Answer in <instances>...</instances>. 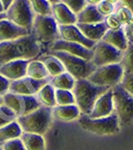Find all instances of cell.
<instances>
[{
    "label": "cell",
    "instance_id": "obj_1",
    "mask_svg": "<svg viewBox=\"0 0 133 150\" xmlns=\"http://www.w3.org/2000/svg\"><path fill=\"white\" fill-rule=\"evenodd\" d=\"M44 54L43 47L32 34L0 43V66L13 60H32Z\"/></svg>",
    "mask_w": 133,
    "mask_h": 150
},
{
    "label": "cell",
    "instance_id": "obj_2",
    "mask_svg": "<svg viewBox=\"0 0 133 150\" xmlns=\"http://www.w3.org/2000/svg\"><path fill=\"white\" fill-rule=\"evenodd\" d=\"M109 90V88L94 85L87 79L76 80L72 89L74 103L80 111L81 115H89L95 101Z\"/></svg>",
    "mask_w": 133,
    "mask_h": 150
},
{
    "label": "cell",
    "instance_id": "obj_3",
    "mask_svg": "<svg viewBox=\"0 0 133 150\" xmlns=\"http://www.w3.org/2000/svg\"><path fill=\"white\" fill-rule=\"evenodd\" d=\"M51 109L52 108L41 106L37 110L27 115L19 116L16 119V122L22 132L34 133L43 136L53 121Z\"/></svg>",
    "mask_w": 133,
    "mask_h": 150
},
{
    "label": "cell",
    "instance_id": "obj_4",
    "mask_svg": "<svg viewBox=\"0 0 133 150\" xmlns=\"http://www.w3.org/2000/svg\"><path fill=\"white\" fill-rule=\"evenodd\" d=\"M48 54L56 57L62 63L65 72L69 73L75 80L87 79L96 67L89 61L81 59L79 57L70 55L62 51H47Z\"/></svg>",
    "mask_w": 133,
    "mask_h": 150
},
{
    "label": "cell",
    "instance_id": "obj_5",
    "mask_svg": "<svg viewBox=\"0 0 133 150\" xmlns=\"http://www.w3.org/2000/svg\"><path fill=\"white\" fill-rule=\"evenodd\" d=\"M111 90L114 113L117 116L120 128L130 127L133 122V94L128 93L120 85Z\"/></svg>",
    "mask_w": 133,
    "mask_h": 150
},
{
    "label": "cell",
    "instance_id": "obj_6",
    "mask_svg": "<svg viewBox=\"0 0 133 150\" xmlns=\"http://www.w3.org/2000/svg\"><path fill=\"white\" fill-rule=\"evenodd\" d=\"M78 123L83 130L100 136L118 134L121 129L115 113L102 118H90L81 115L78 118Z\"/></svg>",
    "mask_w": 133,
    "mask_h": 150
},
{
    "label": "cell",
    "instance_id": "obj_7",
    "mask_svg": "<svg viewBox=\"0 0 133 150\" xmlns=\"http://www.w3.org/2000/svg\"><path fill=\"white\" fill-rule=\"evenodd\" d=\"M31 34L41 46H46V50L53 42L60 39L58 25L52 16H35Z\"/></svg>",
    "mask_w": 133,
    "mask_h": 150
},
{
    "label": "cell",
    "instance_id": "obj_8",
    "mask_svg": "<svg viewBox=\"0 0 133 150\" xmlns=\"http://www.w3.org/2000/svg\"><path fill=\"white\" fill-rule=\"evenodd\" d=\"M124 74L121 64H109L96 67L92 74L87 78L94 85L112 89L119 85Z\"/></svg>",
    "mask_w": 133,
    "mask_h": 150
},
{
    "label": "cell",
    "instance_id": "obj_9",
    "mask_svg": "<svg viewBox=\"0 0 133 150\" xmlns=\"http://www.w3.org/2000/svg\"><path fill=\"white\" fill-rule=\"evenodd\" d=\"M6 19L9 20L18 27H21L27 30L31 34L33 20L35 14L33 13L28 0H14L11 6L5 12Z\"/></svg>",
    "mask_w": 133,
    "mask_h": 150
},
{
    "label": "cell",
    "instance_id": "obj_10",
    "mask_svg": "<svg viewBox=\"0 0 133 150\" xmlns=\"http://www.w3.org/2000/svg\"><path fill=\"white\" fill-rule=\"evenodd\" d=\"M92 51L93 57L91 63L95 67L120 63L125 53L119 51L116 48L101 40L95 43Z\"/></svg>",
    "mask_w": 133,
    "mask_h": 150
},
{
    "label": "cell",
    "instance_id": "obj_11",
    "mask_svg": "<svg viewBox=\"0 0 133 150\" xmlns=\"http://www.w3.org/2000/svg\"><path fill=\"white\" fill-rule=\"evenodd\" d=\"M49 81L50 78L36 80V79H32L25 76L23 78L17 79V80L10 81L8 92L18 94L21 96L35 95L43 86L49 83Z\"/></svg>",
    "mask_w": 133,
    "mask_h": 150
},
{
    "label": "cell",
    "instance_id": "obj_12",
    "mask_svg": "<svg viewBox=\"0 0 133 150\" xmlns=\"http://www.w3.org/2000/svg\"><path fill=\"white\" fill-rule=\"evenodd\" d=\"M46 51H62L66 52L70 55L79 57L81 59H84L86 61L91 62L93 57V51L92 49H87L82 45L76 44V43L68 42L64 40H56L53 42L49 47L47 48Z\"/></svg>",
    "mask_w": 133,
    "mask_h": 150
},
{
    "label": "cell",
    "instance_id": "obj_13",
    "mask_svg": "<svg viewBox=\"0 0 133 150\" xmlns=\"http://www.w3.org/2000/svg\"><path fill=\"white\" fill-rule=\"evenodd\" d=\"M30 60H13L0 66V75L9 81H14L26 76V68Z\"/></svg>",
    "mask_w": 133,
    "mask_h": 150
},
{
    "label": "cell",
    "instance_id": "obj_14",
    "mask_svg": "<svg viewBox=\"0 0 133 150\" xmlns=\"http://www.w3.org/2000/svg\"><path fill=\"white\" fill-rule=\"evenodd\" d=\"M113 113H114V107L112 100V90L109 89L95 101L91 112L86 116L90 118H102L110 116Z\"/></svg>",
    "mask_w": 133,
    "mask_h": 150
},
{
    "label": "cell",
    "instance_id": "obj_15",
    "mask_svg": "<svg viewBox=\"0 0 133 150\" xmlns=\"http://www.w3.org/2000/svg\"><path fill=\"white\" fill-rule=\"evenodd\" d=\"M58 29H59V35L61 40L82 45L87 49H93L95 42L84 37L83 34L79 31V29L76 27V25L58 26Z\"/></svg>",
    "mask_w": 133,
    "mask_h": 150
},
{
    "label": "cell",
    "instance_id": "obj_16",
    "mask_svg": "<svg viewBox=\"0 0 133 150\" xmlns=\"http://www.w3.org/2000/svg\"><path fill=\"white\" fill-rule=\"evenodd\" d=\"M51 16L58 26L75 25L76 16L67 8L63 1H57L51 5Z\"/></svg>",
    "mask_w": 133,
    "mask_h": 150
},
{
    "label": "cell",
    "instance_id": "obj_17",
    "mask_svg": "<svg viewBox=\"0 0 133 150\" xmlns=\"http://www.w3.org/2000/svg\"><path fill=\"white\" fill-rule=\"evenodd\" d=\"M29 34L30 33L27 30L18 27L7 19L0 20V43L25 37Z\"/></svg>",
    "mask_w": 133,
    "mask_h": 150
},
{
    "label": "cell",
    "instance_id": "obj_18",
    "mask_svg": "<svg viewBox=\"0 0 133 150\" xmlns=\"http://www.w3.org/2000/svg\"><path fill=\"white\" fill-rule=\"evenodd\" d=\"M101 41L111 45L121 52H125L128 49L129 45H132L128 43L123 26L119 29H116V30H107V32L104 34Z\"/></svg>",
    "mask_w": 133,
    "mask_h": 150
},
{
    "label": "cell",
    "instance_id": "obj_19",
    "mask_svg": "<svg viewBox=\"0 0 133 150\" xmlns=\"http://www.w3.org/2000/svg\"><path fill=\"white\" fill-rule=\"evenodd\" d=\"M79 31L83 34L85 38L93 42H98L102 39L104 34L107 32V27L104 22L95 23V24H75Z\"/></svg>",
    "mask_w": 133,
    "mask_h": 150
},
{
    "label": "cell",
    "instance_id": "obj_20",
    "mask_svg": "<svg viewBox=\"0 0 133 150\" xmlns=\"http://www.w3.org/2000/svg\"><path fill=\"white\" fill-rule=\"evenodd\" d=\"M53 120H58L62 122H70L78 119L81 113L75 104L73 105L58 106L56 105L51 109Z\"/></svg>",
    "mask_w": 133,
    "mask_h": 150
},
{
    "label": "cell",
    "instance_id": "obj_21",
    "mask_svg": "<svg viewBox=\"0 0 133 150\" xmlns=\"http://www.w3.org/2000/svg\"><path fill=\"white\" fill-rule=\"evenodd\" d=\"M104 21V17L98 12L95 5L87 4L76 15V24H95Z\"/></svg>",
    "mask_w": 133,
    "mask_h": 150
},
{
    "label": "cell",
    "instance_id": "obj_22",
    "mask_svg": "<svg viewBox=\"0 0 133 150\" xmlns=\"http://www.w3.org/2000/svg\"><path fill=\"white\" fill-rule=\"evenodd\" d=\"M1 105L5 106L10 109L17 117L22 115L23 113V97L18 94L7 92L0 97Z\"/></svg>",
    "mask_w": 133,
    "mask_h": 150
},
{
    "label": "cell",
    "instance_id": "obj_23",
    "mask_svg": "<svg viewBox=\"0 0 133 150\" xmlns=\"http://www.w3.org/2000/svg\"><path fill=\"white\" fill-rule=\"evenodd\" d=\"M37 59L40 60L43 63V65L45 66L50 78H53V77L65 72L64 67L61 62H60L56 57L52 56V55L48 54V53L40 55Z\"/></svg>",
    "mask_w": 133,
    "mask_h": 150
},
{
    "label": "cell",
    "instance_id": "obj_24",
    "mask_svg": "<svg viewBox=\"0 0 133 150\" xmlns=\"http://www.w3.org/2000/svg\"><path fill=\"white\" fill-rule=\"evenodd\" d=\"M25 150H45V139L42 135L22 132L20 136Z\"/></svg>",
    "mask_w": 133,
    "mask_h": 150
},
{
    "label": "cell",
    "instance_id": "obj_25",
    "mask_svg": "<svg viewBox=\"0 0 133 150\" xmlns=\"http://www.w3.org/2000/svg\"><path fill=\"white\" fill-rule=\"evenodd\" d=\"M26 76L29 77V78L36 79V80L50 78L45 66L37 58L29 61L27 68H26Z\"/></svg>",
    "mask_w": 133,
    "mask_h": 150
},
{
    "label": "cell",
    "instance_id": "obj_26",
    "mask_svg": "<svg viewBox=\"0 0 133 150\" xmlns=\"http://www.w3.org/2000/svg\"><path fill=\"white\" fill-rule=\"evenodd\" d=\"M35 97L40 103L41 106L48 108H53L56 106L55 102V89L50 85L46 84L35 94Z\"/></svg>",
    "mask_w": 133,
    "mask_h": 150
},
{
    "label": "cell",
    "instance_id": "obj_27",
    "mask_svg": "<svg viewBox=\"0 0 133 150\" xmlns=\"http://www.w3.org/2000/svg\"><path fill=\"white\" fill-rule=\"evenodd\" d=\"M75 79L67 72L57 75V76L50 78L49 84L51 85L55 90H68L72 91L75 84Z\"/></svg>",
    "mask_w": 133,
    "mask_h": 150
},
{
    "label": "cell",
    "instance_id": "obj_28",
    "mask_svg": "<svg viewBox=\"0 0 133 150\" xmlns=\"http://www.w3.org/2000/svg\"><path fill=\"white\" fill-rule=\"evenodd\" d=\"M21 133L22 131H21L20 127L16 121H13L5 125V126L1 127L0 128V144L12 139L20 138Z\"/></svg>",
    "mask_w": 133,
    "mask_h": 150
},
{
    "label": "cell",
    "instance_id": "obj_29",
    "mask_svg": "<svg viewBox=\"0 0 133 150\" xmlns=\"http://www.w3.org/2000/svg\"><path fill=\"white\" fill-rule=\"evenodd\" d=\"M35 16H51V4L48 0H30Z\"/></svg>",
    "mask_w": 133,
    "mask_h": 150
},
{
    "label": "cell",
    "instance_id": "obj_30",
    "mask_svg": "<svg viewBox=\"0 0 133 150\" xmlns=\"http://www.w3.org/2000/svg\"><path fill=\"white\" fill-rule=\"evenodd\" d=\"M115 15L117 16L118 20L120 21V23L122 24V26H127L132 24V20H133V16H132V10L127 7L121 5L117 6L115 10Z\"/></svg>",
    "mask_w": 133,
    "mask_h": 150
},
{
    "label": "cell",
    "instance_id": "obj_31",
    "mask_svg": "<svg viewBox=\"0 0 133 150\" xmlns=\"http://www.w3.org/2000/svg\"><path fill=\"white\" fill-rule=\"evenodd\" d=\"M55 102L58 106L73 105L74 97L71 91L68 90H55Z\"/></svg>",
    "mask_w": 133,
    "mask_h": 150
},
{
    "label": "cell",
    "instance_id": "obj_32",
    "mask_svg": "<svg viewBox=\"0 0 133 150\" xmlns=\"http://www.w3.org/2000/svg\"><path fill=\"white\" fill-rule=\"evenodd\" d=\"M96 8L99 13L105 18L115 12L116 8H117V2L109 1V0H99Z\"/></svg>",
    "mask_w": 133,
    "mask_h": 150
},
{
    "label": "cell",
    "instance_id": "obj_33",
    "mask_svg": "<svg viewBox=\"0 0 133 150\" xmlns=\"http://www.w3.org/2000/svg\"><path fill=\"white\" fill-rule=\"evenodd\" d=\"M23 97V113L21 116L27 115L33 111L37 110L41 107L40 103L36 99L35 95H29V96H22Z\"/></svg>",
    "mask_w": 133,
    "mask_h": 150
},
{
    "label": "cell",
    "instance_id": "obj_34",
    "mask_svg": "<svg viewBox=\"0 0 133 150\" xmlns=\"http://www.w3.org/2000/svg\"><path fill=\"white\" fill-rule=\"evenodd\" d=\"M16 119H17V116L10 109L3 105H0V128L13 121H16Z\"/></svg>",
    "mask_w": 133,
    "mask_h": 150
},
{
    "label": "cell",
    "instance_id": "obj_35",
    "mask_svg": "<svg viewBox=\"0 0 133 150\" xmlns=\"http://www.w3.org/2000/svg\"><path fill=\"white\" fill-rule=\"evenodd\" d=\"M63 3L75 16L87 5L86 0H64Z\"/></svg>",
    "mask_w": 133,
    "mask_h": 150
},
{
    "label": "cell",
    "instance_id": "obj_36",
    "mask_svg": "<svg viewBox=\"0 0 133 150\" xmlns=\"http://www.w3.org/2000/svg\"><path fill=\"white\" fill-rule=\"evenodd\" d=\"M120 64H121L124 72H126V73H133V70H132V45H129L128 49L125 51Z\"/></svg>",
    "mask_w": 133,
    "mask_h": 150
},
{
    "label": "cell",
    "instance_id": "obj_37",
    "mask_svg": "<svg viewBox=\"0 0 133 150\" xmlns=\"http://www.w3.org/2000/svg\"><path fill=\"white\" fill-rule=\"evenodd\" d=\"M104 24L107 27L108 30H116V29H119L122 27V24L120 23V21L118 20L117 16L115 15V13L111 14V15L107 16L104 18Z\"/></svg>",
    "mask_w": 133,
    "mask_h": 150
},
{
    "label": "cell",
    "instance_id": "obj_38",
    "mask_svg": "<svg viewBox=\"0 0 133 150\" xmlns=\"http://www.w3.org/2000/svg\"><path fill=\"white\" fill-rule=\"evenodd\" d=\"M2 150H25L20 138L12 139L1 144Z\"/></svg>",
    "mask_w": 133,
    "mask_h": 150
},
{
    "label": "cell",
    "instance_id": "obj_39",
    "mask_svg": "<svg viewBox=\"0 0 133 150\" xmlns=\"http://www.w3.org/2000/svg\"><path fill=\"white\" fill-rule=\"evenodd\" d=\"M132 76H133V73H126V72H124L123 77L121 79V82H120V84H119V85L121 86L125 91H127V92L130 93V94H133Z\"/></svg>",
    "mask_w": 133,
    "mask_h": 150
},
{
    "label": "cell",
    "instance_id": "obj_40",
    "mask_svg": "<svg viewBox=\"0 0 133 150\" xmlns=\"http://www.w3.org/2000/svg\"><path fill=\"white\" fill-rule=\"evenodd\" d=\"M9 83H10V81L7 80L6 78H4L3 76L0 75V97L8 92Z\"/></svg>",
    "mask_w": 133,
    "mask_h": 150
},
{
    "label": "cell",
    "instance_id": "obj_41",
    "mask_svg": "<svg viewBox=\"0 0 133 150\" xmlns=\"http://www.w3.org/2000/svg\"><path fill=\"white\" fill-rule=\"evenodd\" d=\"M12 2H13L12 0H1V4H2V7H3L4 13L9 9V7L11 6Z\"/></svg>",
    "mask_w": 133,
    "mask_h": 150
},
{
    "label": "cell",
    "instance_id": "obj_42",
    "mask_svg": "<svg viewBox=\"0 0 133 150\" xmlns=\"http://www.w3.org/2000/svg\"><path fill=\"white\" fill-rule=\"evenodd\" d=\"M4 11H3V7H2V4H1V0H0V14H3Z\"/></svg>",
    "mask_w": 133,
    "mask_h": 150
},
{
    "label": "cell",
    "instance_id": "obj_43",
    "mask_svg": "<svg viewBox=\"0 0 133 150\" xmlns=\"http://www.w3.org/2000/svg\"><path fill=\"white\" fill-rule=\"evenodd\" d=\"M3 19H6V15H5V13L0 14V20H3Z\"/></svg>",
    "mask_w": 133,
    "mask_h": 150
},
{
    "label": "cell",
    "instance_id": "obj_44",
    "mask_svg": "<svg viewBox=\"0 0 133 150\" xmlns=\"http://www.w3.org/2000/svg\"><path fill=\"white\" fill-rule=\"evenodd\" d=\"M0 150H2V148H1V144H0Z\"/></svg>",
    "mask_w": 133,
    "mask_h": 150
},
{
    "label": "cell",
    "instance_id": "obj_45",
    "mask_svg": "<svg viewBox=\"0 0 133 150\" xmlns=\"http://www.w3.org/2000/svg\"><path fill=\"white\" fill-rule=\"evenodd\" d=\"M0 105H1V103H0Z\"/></svg>",
    "mask_w": 133,
    "mask_h": 150
}]
</instances>
